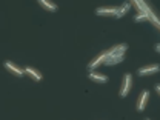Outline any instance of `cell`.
<instances>
[{
	"instance_id": "1",
	"label": "cell",
	"mask_w": 160,
	"mask_h": 120,
	"mask_svg": "<svg viewBox=\"0 0 160 120\" xmlns=\"http://www.w3.org/2000/svg\"><path fill=\"white\" fill-rule=\"evenodd\" d=\"M131 86H132V76L131 74H126L125 76V82H123V88L120 91V97H126L128 92L131 91Z\"/></svg>"
},
{
	"instance_id": "2",
	"label": "cell",
	"mask_w": 160,
	"mask_h": 120,
	"mask_svg": "<svg viewBox=\"0 0 160 120\" xmlns=\"http://www.w3.org/2000/svg\"><path fill=\"white\" fill-rule=\"evenodd\" d=\"M96 14L97 16H112V17H117L119 16V9H116V8H97Z\"/></svg>"
},
{
	"instance_id": "3",
	"label": "cell",
	"mask_w": 160,
	"mask_h": 120,
	"mask_svg": "<svg viewBox=\"0 0 160 120\" xmlns=\"http://www.w3.org/2000/svg\"><path fill=\"white\" fill-rule=\"evenodd\" d=\"M160 66L159 65H151V66H146V68H140L139 69V76H149V74H156L159 72Z\"/></svg>"
},
{
	"instance_id": "4",
	"label": "cell",
	"mask_w": 160,
	"mask_h": 120,
	"mask_svg": "<svg viewBox=\"0 0 160 120\" xmlns=\"http://www.w3.org/2000/svg\"><path fill=\"white\" fill-rule=\"evenodd\" d=\"M5 68L6 69H9L14 76H19V77H22L23 74H25V71L23 69H20L19 66H16L14 63H11V62H5Z\"/></svg>"
},
{
	"instance_id": "5",
	"label": "cell",
	"mask_w": 160,
	"mask_h": 120,
	"mask_svg": "<svg viewBox=\"0 0 160 120\" xmlns=\"http://www.w3.org/2000/svg\"><path fill=\"white\" fill-rule=\"evenodd\" d=\"M134 5H137L140 9V14H146V16H152V11H151V8L145 3V2H142V0H136L134 2Z\"/></svg>"
},
{
	"instance_id": "6",
	"label": "cell",
	"mask_w": 160,
	"mask_h": 120,
	"mask_svg": "<svg viewBox=\"0 0 160 120\" xmlns=\"http://www.w3.org/2000/svg\"><path fill=\"white\" fill-rule=\"evenodd\" d=\"M148 96H149V92L148 91H143L142 92V96H140V100H139V105H137V111H143L145 109V106H146V102H148Z\"/></svg>"
},
{
	"instance_id": "7",
	"label": "cell",
	"mask_w": 160,
	"mask_h": 120,
	"mask_svg": "<svg viewBox=\"0 0 160 120\" xmlns=\"http://www.w3.org/2000/svg\"><path fill=\"white\" fill-rule=\"evenodd\" d=\"M108 52H109V51H108ZM108 52H103V54H100V56L97 57V59H96V60H92V62H91V63L88 65V68H89V69H94L96 66H99L100 63H102L103 60H105L106 57H108Z\"/></svg>"
},
{
	"instance_id": "8",
	"label": "cell",
	"mask_w": 160,
	"mask_h": 120,
	"mask_svg": "<svg viewBox=\"0 0 160 120\" xmlns=\"http://www.w3.org/2000/svg\"><path fill=\"white\" fill-rule=\"evenodd\" d=\"M88 76H89V79L94 80V82H97V83H106V82H108V77H106V76H102V74L92 72V71H91Z\"/></svg>"
},
{
	"instance_id": "9",
	"label": "cell",
	"mask_w": 160,
	"mask_h": 120,
	"mask_svg": "<svg viewBox=\"0 0 160 120\" xmlns=\"http://www.w3.org/2000/svg\"><path fill=\"white\" fill-rule=\"evenodd\" d=\"M39 5H42L43 8H46V9H48V11H51V12H56V11L59 9L56 3H52V2H48V0H40Z\"/></svg>"
},
{
	"instance_id": "10",
	"label": "cell",
	"mask_w": 160,
	"mask_h": 120,
	"mask_svg": "<svg viewBox=\"0 0 160 120\" xmlns=\"http://www.w3.org/2000/svg\"><path fill=\"white\" fill-rule=\"evenodd\" d=\"M25 72H28L29 76H32V77H34V79L37 80V82H39V80H42V74H40V72L37 71V69L31 68V66H26V68H25Z\"/></svg>"
},
{
	"instance_id": "11",
	"label": "cell",
	"mask_w": 160,
	"mask_h": 120,
	"mask_svg": "<svg viewBox=\"0 0 160 120\" xmlns=\"http://www.w3.org/2000/svg\"><path fill=\"white\" fill-rule=\"evenodd\" d=\"M129 6H131V3H129V2H125V3H123V6L119 9V16H117V19H119V17H122V16H125V14L128 12Z\"/></svg>"
}]
</instances>
